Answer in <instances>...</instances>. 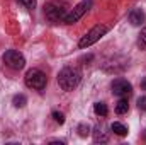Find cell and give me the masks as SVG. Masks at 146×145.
Returning <instances> with one entry per match:
<instances>
[{"label":"cell","mask_w":146,"mask_h":145,"mask_svg":"<svg viewBox=\"0 0 146 145\" xmlns=\"http://www.w3.org/2000/svg\"><path fill=\"white\" fill-rule=\"evenodd\" d=\"M80 80H82V73L73 67H66L58 73V84L63 91H73L80 84Z\"/></svg>","instance_id":"cell-1"},{"label":"cell","mask_w":146,"mask_h":145,"mask_svg":"<svg viewBox=\"0 0 146 145\" xmlns=\"http://www.w3.org/2000/svg\"><path fill=\"white\" fill-rule=\"evenodd\" d=\"M44 15L51 24H58V22H65L66 17V7L63 3L58 2H51L48 5H44Z\"/></svg>","instance_id":"cell-2"},{"label":"cell","mask_w":146,"mask_h":145,"mask_svg":"<svg viewBox=\"0 0 146 145\" xmlns=\"http://www.w3.org/2000/svg\"><path fill=\"white\" fill-rule=\"evenodd\" d=\"M46 82H48L46 75L41 70H37V68H33V70H29V72L26 73V85L31 87V89L42 91L46 87Z\"/></svg>","instance_id":"cell-3"},{"label":"cell","mask_w":146,"mask_h":145,"mask_svg":"<svg viewBox=\"0 0 146 145\" xmlns=\"http://www.w3.org/2000/svg\"><path fill=\"white\" fill-rule=\"evenodd\" d=\"M106 33H107V26H102V24H99V26H95V28H92L85 36L80 39V48H88L90 44H94V43H97L99 39L102 36H106Z\"/></svg>","instance_id":"cell-4"},{"label":"cell","mask_w":146,"mask_h":145,"mask_svg":"<svg viewBox=\"0 0 146 145\" xmlns=\"http://www.w3.org/2000/svg\"><path fill=\"white\" fill-rule=\"evenodd\" d=\"M3 63H5L7 67L14 68V70H21V68H24L26 60H24V56H22L19 51H15V50H9V51L3 55Z\"/></svg>","instance_id":"cell-5"},{"label":"cell","mask_w":146,"mask_h":145,"mask_svg":"<svg viewBox=\"0 0 146 145\" xmlns=\"http://www.w3.org/2000/svg\"><path fill=\"white\" fill-rule=\"evenodd\" d=\"M90 5H92V2L90 0H85V2H80L76 7H73V10L70 14H66V17H65V22L66 24H75L78 19H82L83 17V14L90 9Z\"/></svg>","instance_id":"cell-6"},{"label":"cell","mask_w":146,"mask_h":145,"mask_svg":"<svg viewBox=\"0 0 146 145\" xmlns=\"http://www.w3.org/2000/svg\"><path fill=\"white\" fill-rule=\"evenodd\" d=\"M112 92L115 96H119V97H127L133 92V85L124 79H115L112 82Z\"/></svg>","instance_id":"cell-7"},{"label":"cell","mask_w":146,"mask_h":145,"mask_svg":"<svg viewBox=\"0 0 146 145\" xmlns=\"http://www.w3.org/2000/svg\"><path fill=\"white\" fill-rule=\"evenodd\" d=\"M129 22L133 26H141L145 22V12L141 9H134L131 14H129Z\"/></svg>","instance_id":"cell-8"},{"label":"cell","mask_w":146,"mask_h":145,"mask_svg":"<svg viewBox=\"0 0 146 145\" xmlns=\"http://www.w3.org/2000/svg\"><path fill=\"white\" fill-rule=\"evenodd\" d=\"M94 140L99 144V142H107L109 140V137H107V133L104 132V128H100V126H97L95 128V132H94Z\"/></svg>","instance_id":"cell-9"},{"label":"cell","mask_w":146,"mask_h":145,"mask_svg":"<svg viewBox=\"0 0 146 145\" xmlns=\"http://www.w3.org/2000/svg\"><path fill=\"white\" fill-rule=\"evenodd\" d=\"M112 132L115 133V135H119V137H124V135H127V128L124 126V125H121V123H112Z\"/></svg>","instance_id":"cell-10"},{"label":"cell","mask_w":146,"mask_h":145,"mask_svg":"<svg viewBox=\"0 0 146 145\" xmlns=\"http://www.w3.org/2000/svg\"><path fill=\"white\" fill-rule=\"evenodd\" d=\"M127 109H129V104H127V101L124 97L115 104V113L117 114H124V113H127Z\"/></svg>","instance_id":"cell-11"},{"label":"cell","mask_w":146,"mask_h":145,"mask_svg":"<svg viewBox=\"0 0 146 145\" xmlns=\"http://www.w3.org/2000/svg\"><path fill=\"white\" fill-rule=\"evenodd\" d=\"M94 111L99 114V116H107V106L104 103H95L94 104Z\"/></svg>","instance_id":"cell-12"},{"label":"cell","mask_w":146,"mask_h":145,"mask_svg":"<svg viewBox=\"0 0 146 145\" xmlns=\"http://www.w3.org/2000/svg\"><path fill=\"white\" fill-rule=\"evenodd\" d=\"M26 103H27L26 96H22V94L14 96V106H15V108H24V106H26Z\"/></svg>","instance_id":"cell-13"},{"label":"cell","mask_w":146,"mask_h":145,"mask_svg":"<svg viewBox=\"0 0 146 145\" xmlns=\"http://www.w3.org/2000/svg\"><path fill=\"white\" fill-rule=\"evenodd\" d=\"M138 46L141 48V50H146V28L141 29V33H139V38H138Z\"/></svg>","instance_id":"cell-14"},{"label":"cell","mask_w":146,"mask_h":145,"mask_svg":"<svg viewBox=\"0 0 146 145\" xmlns=\"http://www.w3.org/2000/svg\"><path fill=\"white\" fill-rule=\"evenodd\" d=\"M78 135L80 137H88L90 135V128H88V125H78Z\"/></svg>","instance_id":"cell-15"},{"label":"cell","mask_w":146,"mask_h":145,"mask_svg":"<svg viewBox=\"0 0 146 145\" xmlns=\"http://www.w3.org/2000/svg\"><path fill=\"white\" fill-rule=\"evenodd\" d=\"M26 9H29V10H33V9H36V0H19Z\"/></svg>","instance_id":"cell-16"},{"label":"cell","mask_w":146,"mask_h":145,"mask_svg":"<svg viewBox=\"0 0 146 145\" xmlns=\"http://www.w3.org/2000/svg\"><path fill=\"white\" fill-rule=\"evenodd\" d=\"M53 118H54V121H56V123H60V125H63V123H65V116H63V113L54 111V113H53Z\"/></svg>","instance_id":"cell-17"},{"label":"cell","mask_w":146,"mask_h":145,"mask_svg":"<svg viewBox=\"0 0 146 145\" xmlns=\"http://www.w3.org/2000/svg\"><path fill=\"white\" fill-rule=\"evenodd\" d=\"M138 108L141 109V111H146V96L138 99Z\"/></svg>","instance_id":"cell-18"}]
</instances>
